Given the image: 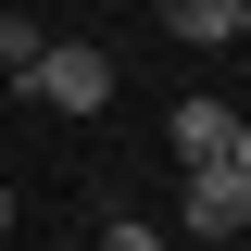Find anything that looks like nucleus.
I'll use <instances>...</instances> for the list:
<instances>
[{"label":"nucleus","mask_w":251,"mask_h":251,"mask_svg":"<svg viewBox=\"0 0 251 251\" xmlns=\"http://www.w3.org/2000/svg\"><path fill=\"white\" fill-rule=\"evenodd\" d=\"M25 100H50V113L88 126L100 100H113V50H100V38H50V50L25 63Z\"/></svg>","instance_id":"f257e3e1"},{"label":"nucleus","mask_w":251,"mask_h":251,"mask_svg":"<svg viewBox=\"0 0 251 251\" xmlns=\"http://www.w3.org/2000/svg\"><path fill=\"white\" fill-rule=\"evenodd\" d=\"M176 214H188V239H239V226H251V176L188 163V201H176Z\"/></svg>","instance_id":"f03ea898"},{"label":"nucleus","mask_w":251,"mask_h":251,"mask_svg":"<svg viewBox=\"0 0 251 251\" xmlns=\"http://www.w3.org/2000/svg\"><path fill=\"white\" fill-rule=\"evenodd\" d=\"M163 126H176V163H214V151H226V126H239V113H226V100H176Z\"/></svg>","instance_id":"7ed1b4c3"},{"label":"nucleus","mask_w":251,"mask_h":251,"mask_svg":"<svg viewBox=\"0 0 251 251\" xmlns=\"http://www.w3.org/2000/svg\"><path fill=\"white\" fill-rule=\"evenodd\" d=\"M163 38L214 50V38H239V0H163Z\"/></svg>","instance_id":"20e7f679"},{"label":"nucleus","mask_w":251,"mask_h":251,"mask_svg":"<svg viewBox=\"0 0 251 251\" xmlns=\"http://www.w3.org/2000/svg\"><path fill=\"white\" fill-rule=\"evenodd\" d=\"M38 50H50V25H38V13H0V75H13V88H25Z\"/></svg>","instance_id":"39448f33"},{"label":"nucleus","mask_w":251,"mask_h":251,"mask_svg":"<svg viewBox=\"0 0 251 251\" xmlns=\"http://www.w3.org/2000/svg\"><path fill=\"white\" fill-rule=\"evenodd\" d=\"M100 251H163V226L151 214H100Z\"/></svg>","instance_id":"423d86ee"},{"label":"nucleus","mask_w":251,"mask_h":251,"mask_svg":"<svg viewBox=\"0 0 251 251\" xmlns=\"http://www.w3.org/2000/svg\"><path fill=\"white\" fill-rule=\"evenodd\" d=\"M214 163H226V176H251V113L226 126V151H214Z\"/></svg>","instance_id":"0eeeda50"},{"label":"nucleus","mask_w":251,"mask_h":251,"mask_svg":"<svg viewBox=\"0 0 251 251\" xmlns=\"http://www.w3.org/2000/svg\"><path fill=\"white\" fill-rule=\"evenodd\" d=\"M0 226H13V176H0Z\"/></svg>","instance_id":"6e6552de"},{"label":"nucleus","mask_w":251,"mask_h":251,"mask_svg":"<svg viewBox=\"0 0 251 251\" xmlns=\"http://www.w3.org/2000/svg\"><path fill=\"white\" fill-rule=\"evenodd\" d=\"M239 38H251V0H239Z\"/></svg>","instance_id":"1a4fd4ad"}]
</instances>
